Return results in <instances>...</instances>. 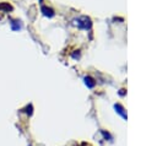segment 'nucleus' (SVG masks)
<instances>
[{
    "instance_id": "20e7f679",
    "label": "nucleus",
    "mask_w": 157,
    "mask_h": 146,
    "mask_svg": "<svg viewBox=\"0 0 157 146\" xmlns=\"http://www.w3.org/2000/svg\"><path fill=\"white\" fill-rule=\"evenodd\" d=\"M42 11H43V13L45 15V16H53V11L50 10V9H47V7H42Z\"/></svg>"
},
{
    "instance_id": "f03ea898",
    "label": "nucleus",
    "mask_w": 157,
    "mask_h": 146,
    "mask_svg": "<svg viewBox=\"0 0 157 146\" xmlns=\"http://www.w3.org/2000/svg\"><path fill=\"white\" fill-rule=\"evenodd\" d=\"M20 21H11V27L13 31H18L21 28V23H18Z\"/></svg>"
},
{
    "instance_id": "7ed1b4c3",
    "label": "nucleus",
    "mask_w": 157,
    "mask_h": 146,
    "mask_svg": "<svg viewBox=\"0 0 157 146\" xmlns=\"http://www.w3.org/2000/svg\"><path fill=\"white\" fill-rule=\"evenodd\" d=\"M85 82H86V85H87L88 87H93V86H94V81H93V79H91V77H85Z\"/></svg>"
},
{
    "instance_id": "f257e3e1",
    "label": "nucleus",
    "mask_w": 157,
    "mask_h": 146,
    "mask_svg": "<svg viewBox=\"0 0 157 146\" xmlns=\"http://www.w3.org/2000/svg\"><path fill=\"white\" fill-rule=\"evenodd\" d=\"M12 7L7 4V2H2V4H0V11H4V12H9L10 10H11Z\"/></svg>"
}]
</instances>
